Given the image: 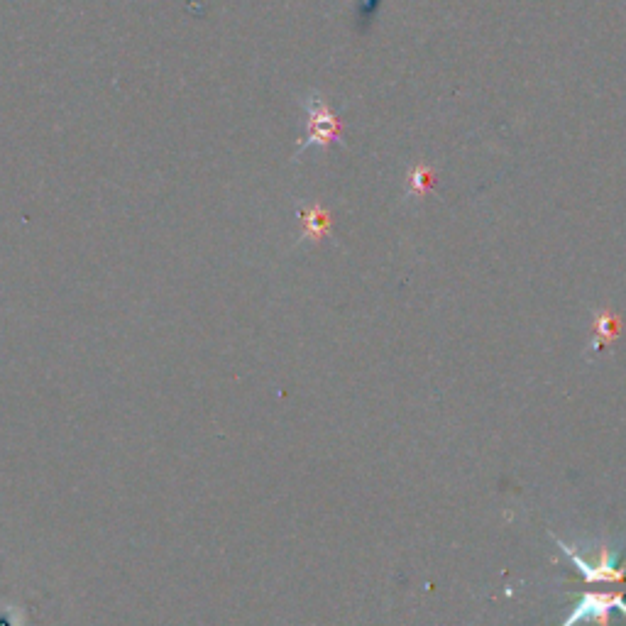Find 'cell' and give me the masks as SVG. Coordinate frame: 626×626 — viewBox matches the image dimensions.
Here are the masks:
<instances>
[{
  "instance_id": "3957f363",
  "label": "cell",
  "mask_w": 626,
  "mask_h": 626,
  "mask_svg": "<svg viewBox=\"0 0 626 626\" xmlns=\"http://www.w3.org/2000/svg\"><path fill=\"white\" fill-rule=\"evenodd\" d=\"M614 609L626 614V602L617 592H587L580 602H575L573 612L568 614L563 626H578L585 622H600L602 626H609V612H614Z\"/></svg>"
},
{
  "instance_id": "277c9868",
  "label": "cell",
  "mask_w": 626,
  "mask_h": 626,
  "mask_svg": "<svg viewBox=\"0 0 626 626\" xmlns=\"http://www.w3.org/2000/svg\"><path fill=\"white\" fill-rule=\"evenodd\" d=\"M301 221H304V233H301V238L313 240V243L326 238L328 230H331V213L321 206L304 208V211H301Z\"/></svg>"
},
{
  "instance_id": "8992f818",
  "label": "cell",
  "mask_w": 626,
  "mask_h": 626,
  "mask_svg": "<svg viewBox=\"0 0 626 626\" xmlns=\"http://www.w3.org/2000/svg\"><path fill=\"white\" fill-rule=\"evenodd\" d=\"M428 184H431V177H428V169L419 167L414 172V177H411V194H416V196L426 194Z\"/></svg>"
},
{
  "instance_id": "7a4b0ae2",
  "label": "cell",
  "mask_w": 626,
  "mask_h": 626,
  "mask_svg": "<svg viewBox=\"0 0 626 626\" xmlns=\"http://www.w3.org/2000/svg\"><path fill=\"white\" fill-rule=\"evenodd\" d=\"M304 106L306 115H309V137L301 140L299 155H304L311 147H328L333 140H338L340 128H343L318 93H311V96L306 98Z\"/></svg>"
},
{
  "instance_id": "5b68a950",
  "label": "cell",
  "mask_w": 626,
  "mask_h": 626,
  "mask_svg": "<svg viewBox=\"0 0 626 626\" xmlns=\"http://www.w3.org/2000/svg\"><path fill=\"white\" fill-rule=\"evenodd\" d=\"M595 323H597L595 348H600V345L607 343V340H612L619 333V318L609 316V313H600V316L595 318Z\"/></svg>"
},
{
  "instance_id": "6da1fadb",
  "label": "cell",
  "mask_w": 626,
  "mask_h": 626,
  "mask_svg": "<svg viewBox=\"0 0 626 626\" xmlns=\"http://www.w3.org/2000/svg\"><path fill=\"white\" fill-rule=\"evenodd\" d=\"M553 538H556L560 551L573 560L575 568L580 570V575L585 578V582H590V585L592 582H619L626 575V563L617 565V553H614L612 548H600V556L595 558H582L573 546L560 541L558 536Z\"/></svg>"
}]
</instances>
